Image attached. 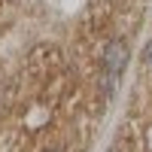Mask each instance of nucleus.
Masks as SVG:
<instances>
[{"label":"nucleus","mask_w":152,"mask_h":152,"mask_svg":"<svg viewBox=\"0 0 152 152\" xmlns=\"http://www.w3.org/2000/svg\"><path fill=\"white\" fill-rule=\"evenodd\" d=\"M125 64H128V46H125L122 40L110 43V49H107V70L113 76H119L125 70Z\"/></svg>","instance_id":"f257e3e1"},{"label":"nucleus","mask_w":152,"mask_h":152,"mask_svg":"<svg viewBox=\"0 0 152 152\" xmlns=\"http://www.w3.org/2000/svg\"><path fill=\"white\" fill-rule=\"evenodd\" d=\"M143 61H146V67H152V43H146V52H143Z\"/></svg>","instance_id":"f03ea898"}]
</instances>
